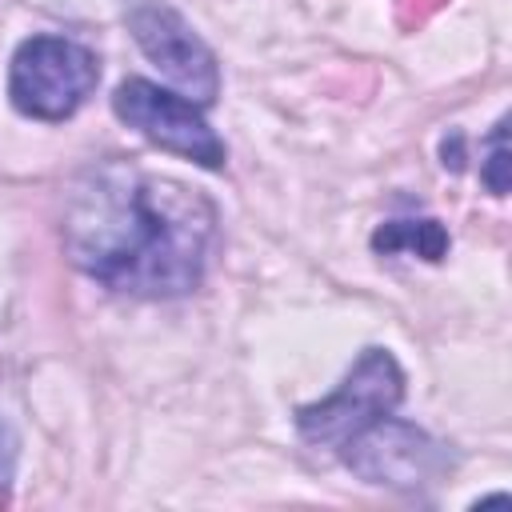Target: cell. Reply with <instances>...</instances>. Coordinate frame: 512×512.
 I'll list each match as a JSON object with an SVG mask.
<instances>
[{
	"label": "cell",
	"mask_w": 512,
	"mask_h": 512,
	"mask_svg": "<svg viewBox=\"0 0 512 512\" xmlns=\"http://www.w3.org/2000/svg\"><path fill=\"white\" fill-rule=\"evenodd\" d=\"M376 252H396V248H412L424 260H440L448 252V232L440 228V220H392L372 236Z\"/></svg>",
	"instance_id": "52a82bcc"
},
{
	"label": "cell",
	"mask_w": 512,
	"mask_h": 512,
	"mask_svg": "<svg viewBox=\"0 0 512 512\" xmlns=\"http://www.w3.org/2000/svg\"><path fill=\"white\" fill-rule=\"evenodd\" d=\"M116 116L164 152H176L200 168H224V140L200 116L188 96L156 88L148 80H124L112 96Z\"/></svg>",
	"instance_id": "277c9868"
},
{
	"label": "cell",
	"mask_w": 512,
	"mask_h": 512,
	"mask_svg": "<svg viewBox=\"0 0 512 512\" xmlns=\"http://www.w3.org/2000/svg\"><path fill=\"white\" fill-rule=\"evenodd\" d=\"M128 28L140 52L192 100L212 104L220 92V72L212 48L192 32V24L164 0H132L128 4Z\"/></svg>",
	"instance_id": "5b68a950"
},
{
	"label": "cell",
	"mask_w": 512,
	"mask_h": 512,
	"mask_svg": "<svg viewBox=\"0 0 512 512\" xmlns=\"http://www.w3.org/2000/svg\"><path fill=\"white\" fill-rule=\"evenodd\" d=\"M400 396H404V376H400L396 360L384 348H368L328 400L304 404L296 412V428L308 444L344 448L348 440H356L360 432H368L372 424L392 416Z\"/></svg>",
	"instance_id": "3957f363"
},
{
	"label": "cell",
	"mask_w": 512,
	"mask_h": 512,
	"mask_svg": "<svg viewBox=\"0 0 512 512\" xmlns=\"http://www.w3.org/2000/svg\"><path fill=\"white\" fill-rule=\"evenodd\" d=\"M216 208L204 192L108 160L88 168L64 204V248L72 264L112 292L168 300L200 284Z\"/></svg>",
	"instance_id": "6da1fadb"
},
{
	"label": "cell",
	"mask_w": 512,
	"mask_h": 512,
	"mask_svg": "<svg viewBox=\"0 0 512 512\" xmlns=\"http://www.w3.org/2000/svg\"><path fill=\"white\" fill-rule=\"evenodd\" d=\"M12 472H16V432L0 416V492L12 484Z\"/></svg>",
	"instance_id": "9c48e42d"
},
{
	"label": "cell",
	"mask_w": 512,
	"mask_h": 512,
	"mask_svg": "<svg viewBox=\"0 0 512 512\" xmlns=\"http://www.w3.org/2000/svg\"><path fill=\"white\" fill-rule=\"evenodd\" d=\"M100 80L96 56L64 36H32L16 48L8 72V96L16 112L32 120L72 116Z\"/></svg>",
	"instance_id": "7a4b0ae2"
},
{
	"label": "cell",
	"mask_w": 512,
	"mask_h": 512,
	"mask_svg": "<svg viewBox=\"0 0 512 512\" xmlns=\"http://www.w3.org/2000/svg\"><path fill=\"white\" fill-rule=\"evenodd\" d=\"M344 460L372 484H420V480H432L444 472L448 456L436 440H428L420 428L412 424H400V420H380L372 424L368 432H360L356 440H348L344 448Z\"/></svg>",
	"instance_id": "8992f818"
},
{
	"label": "cell",
	"mask_w": 512,
	"mask_h": 512,
	"mask_svg": "<svg viewBox=\"0 0 512 512\" xmlns=\"http://www.w3.org/2000/svg\"><path fill=\"white\" fill-rule=\"evenodd\" d=\"M504 120L492 128V156H488V168H484V180H488V188L496 192V196H504V188H508V176H504V168H508V152H504Z\"/></svg>",
	"instance_id": "ba28073f"
}]
</instances>
